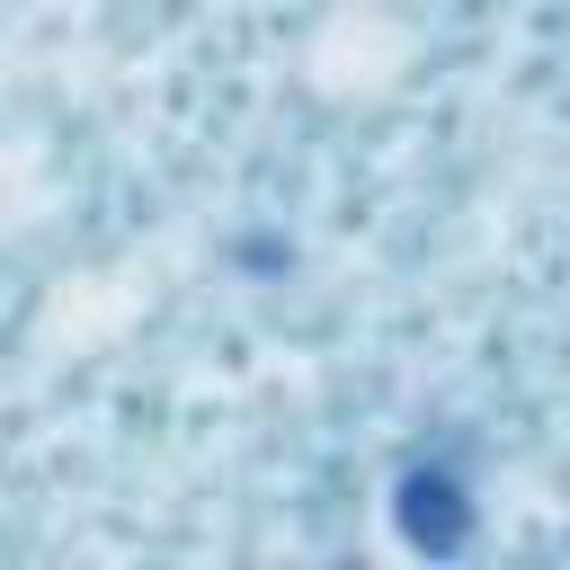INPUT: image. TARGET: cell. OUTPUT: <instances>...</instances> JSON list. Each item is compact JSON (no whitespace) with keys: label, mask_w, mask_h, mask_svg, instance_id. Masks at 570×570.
<instances>
[{"label":"cell","mask_w":570,"mask_h":570,"mask_svg":"<svg viewBox=\"0 0 570 570\" xmlns=\"http://www.w3.org/2000/svg\"><path fill=\"white\" fill-rule=\"evenodd\" d=\"M401 525H410V543H428V552H454L472 517H463L454 481H436V472H428V481H410V490H401Z\"/></svg>","instance_id":"obj_1"}]
</instances>
